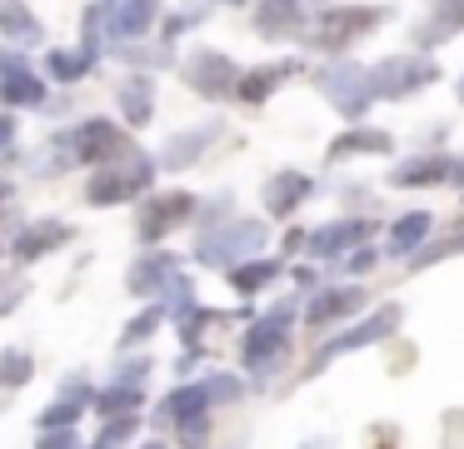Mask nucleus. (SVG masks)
Masks as SVG:
<instances>
[{"instance_id":"f257e3e1","label":"nucleus","mask_w":464,"mask_h":449,"mask_svg":"<svg viewBox=\"0 0 464 449\" xmlns=\"http://www.w3.org/2000/svg\"><path fill=\"white\" fill-rule=\"evenodd\" d=\"M295 309H300V299L285 295L270 315L250 325V335H245V365H250L255 375H265V369H275L285 359V335H290V325H295Z\"/></svg>"},{"instance_id":"f03ea898","label":"nucleus","mask_w":464,"mask_h":449,"mask_svg":"<svg viewBox=\"0 0 464 449\" xmlns=\"http://www.w3.org/2000/svg\"><path fill=\"white\" fill-rule=\"evenodd\" d=\"M265 239H270V229H265L260 220H225L220 229L200 235V245H195V259H205V265H230V259L260 255Z\"/></svg>"},{"instance_id":"7ed1b4c3","label":"nucleus","mask_w":464,"mask_h":449,"mask_svg":"<svg viewBox=\"0 0 464 449\" xmlns=\"http://www.w3.org/2000/svg\"><path fill=\"white\" fill-rule=\"evenodd\" d=\"M440 80V65L424 55H390L370 70V95L374 100H400V95H414L420 85Z\"/></svg>"},{"instance_id":"20e7f679","label":"nucleus","mask_w":464,"mask_h":449,"mask_svg":"<svg viewBox=\"0 0 464 449\" xmlns=\"http://www.w3.org/2000/svg\"><path fill=\"white\" fill-rule=\"evenodd\" d=\"M235 395H240V379L235 375H210V379H200V385H185V389H175V395H165L160 409H155V419H160V425H180V419L205 415L210 405L235 399Z\"/></svg>"},{"instance_id":"39448f33","label":"nucleus","mask_w":464,"mask_h":449,"mask_svg":"<svg viewBox=\"0 0 464 449\" xmlns=\"http://www.w3.org/2000/svg\"><path fill=\"white\" fill-rule=\"evenodd\" d=\"M394 329H400V305H384V309H374V315H364L360 325H350L344 335L324 339V345H320V355H314V369H320V365H330V359H340V355H350V349L380 345L384 335H394Z\"/></svg>"},{"instance_id":"423d86ee","label":"nucleus","mask_w":464,"mask_h":449,"mask_svg":"<svg viewBox=\"0 0 464 449\" xmlns=\"http://www.w3.org/2000/svg\"><path fill=\"white\" fill-rule=\"evenodd\" d=\"M320 90L330 95V105L340 110V115H360L364 105H370V70H360L354 60H334V65L320 70Z\"/></svg>"},{"instance_id":"0eeeda50","label":"nucleus","mask_w":464,"mask_h":449,"mask_svg":"<svg viewBox=\"0 0 464 449\" xmlns=\"http://www.w3.org/2000/svg\"><path fill=\"white\" fill-rule=\"evenodd\" d=\"M384 10H324L320 20H314V45L320 50H344L354 35H364V30L380 25Z\"/></svg>"},{"instance_id":"6e6552de","label":"nucleus","mask_w":464,"mask_h":449,"mask_svg":"<svg viewBox=\"0 0 464 449\" xmlns=\"http://www.w3.org/2000/svg\"><path fill=\"white\" fill-rule=\"evenodd\" d=\"M150 160H135L130 170H105V175H95L91 185H85V200L91 205H121V200H130V195H140L145 185H150Z\"/></svg>"},{"instance_id":"1a4fd4ad","label":"nucleus","mask_w":464,"mask_h":449,"mask_svg":"<svg viewBox=\"0 0 464 449\" xmlns=\"http://www.w3.org/2000/svg\"><path fill=\"white\" fill-rule=\"evenodd\" d=\"M121 150H125V135L111 120H85L81 130H71V160H81V165H101Z\"/></svg>"},{"instance_id":"9d476101","label":"nucleus","mask_w":464,"mask_h":449,"mask_svg":"<svg viewBox=\"0 0 464 449\" xmlns=\"http://www.w3.org/2000/svg\"><path fill=\"white\" fill-rule=\"evenodd\" d=\"M0 100L5 105H41L45 100L41 75H31L25 55H15V50H0Z\"/></svg>"},{"instance_id":"9b49d317","label":"nucleus","mask_w":464,"mask_h":449,"mask_svg":"<svg viewBox=\"0 0 464 449\" xmlns=\"http://www.w3.org/2000/svg\"><path fill=\"white\" fill-rule=\"evenodd\" d=\"M185 80H190L200 95L220 100V95H230V85H235V65L220 50H195V55L185 60Z\"/></svg>"},{"instance_id":"f8f14e48","label":"nucleus","mask_w":464,"mask_h":449,"mask_svg":"<svg viewBox=\"0 0 464 449\" xmlns=\"http://www.w3.org/2000/svg\"><path fill=\"white\" fill-rule=\"evenodd\" d=\"M155 0H105V30L115 40H140L155 25Z\"/></svg>"},{"instance_id":"ddd939ff","label":"nucleus","mask_w":464,"mask_h":449,"mask_svg":"<svg viewBox=\"0 0 464 449\" xmlns=\"http://www.w3.org/2000/svg\"><path fill=\"white\" fill-rule=\"evenodd\" d=\"M190 210H195V195H185V190H170V195L150 200L145 215H140V239H160L165 229H175Z\"/></svg>"},{"instance_id":"4468645a","label":"nucleus","mask_w":464,"mask_h":449,"mask_svg":"<svg viewBox=\"0 0 464 449\" xmlns=\"http://www.w3.org/2000/svg\"><path fill=\"white\" fill-rule=\"evenodd\" d=\"M145 375H150V365H145V359H130V365L115 375V385L95 399V409H101V415H125V409H135L140 405V389H145Z\"/></svg>"},{"instance_id":"2eb2a0df","label":"nucleus","mask_w":464,"mask_h":449,"mask_svg":"<svg viewBox=\"0 0 464 449\" xmlns=\"http://www.w3.org/2000/svg\"><path fill=\"white\" fill-rule=\"evenodd\" d=\"M65 239H71V225H61V220H41V225L21 229V235L11 239V255L21 259V265H31V259L51 255L55 245H65Z\"/></svg>"},{"instance_id":"dca6fc26","label":"nucleus","mask_w":464,"mask_h":449,"mask_svg":"<svg viewBox=\"0 0 464 449\" xmlns=\"http://www.w3.org/2000/svg\"><path fill=\"white\" fill-rule=\"evenodd\" d=\"M370 235V220H340V225H324L310 235V255H340V249H354L360 239Z\"/></svg>"},{"instance_id":"f3484780","label":"nucleus","mask_w":464,"mask_h":449,"mask_svg":"<svg viewBox=\"0 0 464 449\" xmlns=\"http://www.w3.org/2000/svg\"><path fill=\"white\" fill-rule=\"evenodd\" d=\"M360 305H364V289L340 285V289H324V295H314L304 315H310V325H330V319L350 315V309H360Z\"/></svg>"},{"instance_id":"a211bd4d","label":"nucleus","mask_w":464,"mask_h":449,"mask_svg":"<svg viewBox=\"0 0 464 449\" xmlns=\"http://www.w3.org/2000/svg\"><path fill=\"white\" fill-rule=\"evenodd\" d=\"M454 175V160L444 155H420V160H400L390 175V185H434V180H450Z\"/></svg>"},{"instance_id":"6ab92c4d","label":"nucleus","mask_w":464,"mask_h":449,"mask_svg":"<svg viewBox=\"0 0 464 449\" xmlns=\"http://www.w3.org/2000/svg\"><path fill=\"white\" fill-rule=\"evenodd\" d=\"M304 195H310V175H295V170H285V175H275L270 185H265V205H270V215H290Z\"/></svg>"},{"instance_id":"aec40b11","label":"nucleus","mask_w":464,"mask_h":449,"mask_svg":"<svg viewBox=\"0 0 464 449\" xmlns=\"http://www.w3.org/2000/svg\"><path fill=\"white\" fill-rule=\"evenodd\" d=\"M295 65H260V70H250V75H235V100H245V105H260L265 95H270L275 85H280L285 75H290Z\"/></svg>"},{"instance_id":"412c9836","label":"nucleus","mask_w":464,"mask_h":449,"mask_svg":"<svg viewBox=\"0 0 464 449\" xmlns=\"http://www.w3.org/2000/svg\"><path fill=\"white\" fill-rule=\"evenodd\" d=\"M220 135V125H205V130H185L180 140H170V145L160 150V165L165 170H180V165H190L200 150H210V140Z\"/></svg>"},{"instance_id":"4be33fe9","label":"nucleus","mask_w":464,"mask_h":449,"mask_svg":"<svg viewBox=\"0 0 464 449\" xmlns=\"http://www.w3.org/2000/svg\"><path fill=\"white\" fill-rule=\"evenodd\" d=\"M85 399H91V385H85L81 375H75V379H65L61 399H55V405L41 415V429H51V425H71V419H81Z\"/></svg>"},{"instance_id":"5701e85b","label":"nucleus","mask_w":464,"mask_h":449,"mask_svg":"<svg viewBox=\"0 0 464 449\" xmlns=\"http://www.w3.org/2000/svg\"><path fill=\"white\" fill-rule=\"evenodd\" d=\"M170 269H175L170 255H145L140 265L130 269V279H125V285H130V295H160V285H165V275H170Z\"/></svg>"},{"instance_id":"b1692460","label":"nucleus","mask_w":464,"mask_h":449,"mask_svg":"<svg viewBox=\"0 0 464 449\" xmlns=\"http://www.w3.org/2000/svg\"><path fill=\"white\" fill-rule=\"evenodd\" d=\"M0 35L15 40V45H35L41 40V20L25 5H0Z\"/></svg>"},{"instance_id":"393cba45","label":"nucleus","mask_w":464,"mask_h":449,"mask_svg":"<svg viewBox=\"0 0 464 449\" xmlns=\"http://www.w3.org/2000/svg\"><path fill=\"white\" fill-rule=\"evenodd\" d=\"M155 90H150V80L145 75H130L121 85V110H125V120H130V125H145V120H150V110H155Z\"/></svg>"},{"instance_id":"a878e982","label":"nucleus","mask_w":464,"mask_h":449,"mask_svg":"<svg viewBox=\"0 0 464 449\" xmlns=\"http://www.w3.org/2000/svg\"><path fill=\"white\" fill-rule=\"evenodd\" d=\"M390 150V135L384 130H354V135L334 140L330 145V160H344V155H384Z\"/></svg>"},{"instance_id":"bb28decb","label":"nucleus","mask_w":464,"mask_h":449,"mask_svg":"<svg viewBox=\"0 0 464 449\" xmlns=\"http://www.w3.org/2000/svg\"><path fill=\"white\" fill-rule=\"evenodd\" d=\"M424 235H430V210H410V215L390 229V255H410Z\"/></svg>"},{"instance_id":"cd10ccee","label":"nucleus","mask_w":464,"mask_h":449,"mask_svg":"<svg viewBox=\"0 0 464 449\" xmlns=\"http://www.w3.org/2000/svg\"><path fill=\"white\" fill-rule=\"evenodd\" d=\"M454 30H464V0H450V5L434 10L430 25H420V45H434V40H450Z\"/></svg>"},{"instance_id":"c85d7f7f","label":"nucleus","mask_w":464,"mask_h":449,"mask_svg":"<svg viewBox=\"0 0 464 449\" xmlns=\"http://www.w3.org/2000/svg\"><path fill=\"white\" fill-rule=\"evenodd\" d=\"M195 289H190V279H185L180 275V269H170V275H165V319H185V315H190V309H195Z\"/></svg>"},{"instance_id":"c756f323","label":"nucleus","mask_w":464,"mask_h":449,"mask_svg":"<svg viewBox=\"0 0 464 449\" xmlns=\"http://www.w3.org/2000/svg\"><path fill=\"white\" fill-rule=\"evenodd\" d=\"M275 275H280V259H255V265H235L230 279H235L240 295H255V289H265Z\"/></svg>"},{"instance_id":"7c9ffc66","label":"nucleus","mask_w":464,"mask_h":449,"mask_svg":"<svg viewBox=\"0 0 464 449\" xmlns=\"http://www.w3.org/2000/svg\"><path fill=\"white\" fill-rule=\"evenodd\" d=\"M91 65L95 60L85 55V50H51V55H45V70H51L55 80H81Z\"/></svg>"},{"instance_id":"2f4dec72","label":"nucleus","mask_w":464,"mask_h":449,"mask_svg":"<svg viewBox=\"0 0 464 449\" xmlns=\"http://www.w3.org/2000/svg\"><path fill=\"white\" fill-rule=\"evenodd\" d=\"M260 30H265V35H295V30H300V25H295V5H290V0H265V10H260Z\"/></svg>"},{"instance_id":"473e14b6","label":"nucleus","mask_w":464,"mask_h":449,"mask_svg":"<svg viewBox=\"0 0 464 449\" xmlns=\"http://www.w3.org/2000/svg\"><path fill=\"white\" fill-rule=\"evenodd\" d=\"M25 375H31V355H21V349L0 355V385H25Z\"/></svg>"},{"instance_id":"72a5a7b5","label":"nucleus","mask_w":464,"mask_h":449,"mask_svg":"<svg viewBox=\"0 0 464 449\" xmlns=\"http://www.w3.org/2000/svg\"><path fill=\"white\" fill-rule=\"evenodd\" d=\"M31 295V285H25V275H0V315H11L21 299Z\"/></svg>"},{"instance_id":"f704fd0d","label":"nucleus","mask_w":464,"mask_h":449,"mask_svg":"<svg viewBox=\"0 0 464 449\" xmlns=\"http://www.w3.org/2000/svg\"><path fill=\"white\" fill-rule=\"evenodd\" d=\"M454 249H464V229H454V235H444V239H440V245H430V249H424V255H414V269L434 265V259L454 255Z\"/></svg>"},{"instance_id":"c9c22d12","label":"nucleus","mask_w":464,"mask_h":449,"mask_svg":"<svg viewBox=\"0 0 464 449\" xmlns=\"http://www.w3.org/2000/svg\"><path fill=\"white\" fill-rule=\"evenodd\" d=\"M160 319H165V309H160V305H155V309H145L140 319H130V325H125V335H121V339H130V345H135V339H145L150 329H160Z\"/></svg>"},{"instance_id":"e433bc0d","label":"nucleus","mask_w":464,"mask_h":449,"mask_svg":"<svg viewBox=\"0 0 464 449\" xmlns=\"http://www.w3.org/2000/svg\"><path fill=\"white\" fill-rule=\"evenodd\" d=\"M130 434H135V419H111V425L95 434V444H125Z\"/></svg>"},{"instance_id":"4c0bfd02","label":"nucleus","mask_w":464,"mask_h":449,"mask_svg":"<svg viewBox=\"0 0 464 449\" xmlns=\"http://www.w3.org/2000/svg\"><path fill=\"white\" fill-rule=\"evenodd\" d=\"M370 265H374V249H364V245L354 249L350 259H344V269H350V275H364V269H370Z\"/></svg>"},{"instance_id":"58836bf2","label":"nucleus","mask_w":464,"mask_h":449,"mask_svg":"<svg viewBox=\"0 0 464 449\" xmlns=\"http://www.w3.org/2000/svg\"><path fill=\"white\" fill-rule=\"evenodd\" d=\"M11 140H15V120L0 115V150H11Z\"/></svg>"},{"instance_id":"ea45409f","label":"nucleus","mask_w":464,"mask_h":449,"mask_svg":"<svg viewBox=\"0 0 464 449\" xmlns=\"http://www.w3.org/2000/svg\"><path fill=\"white\" fill-rule=\"evenodd\" d=\"M5 200H11V185H0V205H5Z\"/></svg>"},{"instance_id":"a19ab883","label":"nucleus","mask_w":464,"mask_h":449,"mask_svg":"<svg viewBox=\"0 0 464 449\" xmlns=\"http://www.w3.org/2000/svg\"><path fill=\"white\" fill-rule=\"evenodd\" d=\"M225 5H245V0H225Z\"/></svg>"},{"instance_id":"79ce46f5","label":"nucleus","mask_w":464,"mask_h":449,"mask_svg":"<svg viewBox=\"0 0 464 449\" xmlns=\"http://www.w3.org/2000/svg\"><path fill=\"white\" fill-rule=\"evenodd\" d=\"M459 100H464V80H459Z\"/></svg>"}]
</instances>
